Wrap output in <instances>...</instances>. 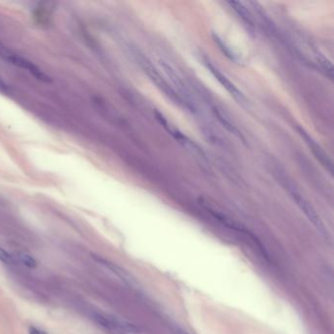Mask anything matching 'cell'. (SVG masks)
<instances>
[{"label":"cell","mask_w":334,"mask_h":334,"mask_svg":"<svg viewBox=\"0 0 334 334\" xmlns=\"http://www.w3.org/2000/svg\"><path fill=\"white\" fill-rule=\"evenodd\" d=\"M158 122L165 128V130L175 138L177 141H178L193 157L195 158L197 162L200 164V166L203 167V169L209 170V160L207 158V155L205 152L197 145L194 141H192L189 138H187L185 135H183L180 131H178L175 126H173L169 121L165 118L160 112L155 111L154 112Z\"/></svg>","instance_id":"6da1fadb"},{"label":"cell","mask_w":334,"mask_h":334,"mask_svg":"<svg viewBox=\"0 0 334 334\" xmlns=\"http://www.w3.org/2000/svg\"><path fill=\"white\" fill-rule=\"evenodd\" d=\"M136 57L138 59V64L140 65V67L144 71V73L157 85L158 88L161 91H163L169 98L171 99L173 102H175L178 106H181L183 108H186V109H189L190 111H192L190 109V107L184 102V100L178 95L177 91L165 79L162 78V76L158 73L157 70L151 64V62L149 60L147 59L146 57H144L142 54H139V53L136 55Z\"/></svg>","instance_id":"7a4b0ae2"},{"label":"cell","mask_w":334,"mask_h":334,"mask_svg":"<svg viewBox=\"0 0 334 334\" xmlns=\"http://www.w3.org/2000/svg\"><path fill=\"white\" fill-rule=\"evenodd\" d=\"M0 57L3 60H5L7 63H10L16 67H19L23 70H26L32 76H34L36 79H39L40 81H43V82L51 81V78L48 75H46L35 63L23 57L22 55L16 53L15 51L9 49L7 46H5L2 43H0Z\"/></svg>","instance_id":"3957f363"},{"label":"cell","mask_w":334,"mask_h":334,"mask_svg":"<svg viewBox=\"0 0 334 334\" xmlns=\"http://www.w3.org/2000/svg\"><path fill=\"white\" fill-rule=\"evenodd\" d=\"M93 319L101 327L110 331L112 330L129 334H138L140 331L136 324L114 315L96 313L93 314Z\"/></svg>","instance_id":"277c9868"},{"label":"cell","mask_w":334,"mask_h":334,"mask_svg":"<svg viewBox=\"0 0 334 334\" xmlns=\"http://www.w3.org/2000/svg\"><path fill=\"white\" fill-rule=\"evenodd\" d=\"M291 196L293 198L295 203L297 204V206L300 208V210L306 215V216L309 218V220L313 224L314 228L318 231V233L322 236H324L325 238H328V233L327 230L324 226V224L322 222L321 218L317 215V213L315 212L314 207L304 198L301 194H299L298 192H296L295 190L291 191Z\"/></svg>","instance_id":"5b68a950"},{"label":"cell","mask_w":334,"mask_h":334,"mask_svg":"<svg viewBox=\"0 0 334 334\" xmlns=\"http://www.w3.org/2000/svg\"><path fill=\"white\" fill-rule=\"evenodd\" d=\"M205 208H206V210L208 211V213H210V214L212 215V216L215 217L216 220H217L218 222H220L222 226H225L226 228H228V229H230V230H233V231H235V232H237V233H239V234H242V235H244V236H248V238H250L252 241L255 242L256 246H258L259 249H261L262 251H263V250L265 251V249H263V246H262L261 242H260V241L256 238V236H254L250 231H248L245 227L241 226L239 222H237L236 220H234L233 218H231V217L226 216L225 214H222V213L216 211L215 209H212V208L209 207V206H205Z\"/></svg>","instance_id":"8992f818"},{"label":"cell","mask_w":334,"mask_h":334,"mask_svg":"<svg viewBox=\"0 0 334 334\" xmlns=\"http://www.w3.org/2000/svg\"><path fill=\"white\" fill-rule=\"evenodd\" d=\"M205 65L208 68V70L214 75V77L217 79V81L229 91V93L234 97V98L237 100L239 103H243L245 101V97L242 94V92L236 87V85L228 79L217 68L216 66L210 62L209 60H205Z\"/></svg>","instance_id":"52a82bcc"},{"label":"cell","mask_w":334,"mask_h":334,"mask_svg":"<svg viewBox=\"0 0 334 334\" xmlns=\"http://www.w3.org/2000/svg\"><path fill=\"white\" fill-rule=\"evenodd\" d=\"M297 130L299 132V135L305 140V142L307 143V145L309 146V148L312 150L314 157L316 158L320 162V164L326 170H328L329 173H332V163H331V160L327 156V154L323 151V149L302 128L298 127Z\"/></svg>","instance_id":"ba28073f"},{"label":"cell","mask_w":334,"mask_h":334,"mask_svg":"<svg viewBox=\"0 0 334 334\" xmlns=\"http://www.w3.org/2000/svg\"><path fill=\"white\" fill-rule=\"evenodd\" d=\"M159 64L163 68V70L166 73V75L168 76V78L171 79L172 82L177 86V90H178V92H177L178 95L184 100V96H186V94H187V88L185 87V84H184L183 80L180 79V77L177 75V72L174 70V68L167 61L161 59L159 61ZM184 102L186 103L185 100H184ZM187 105L190 107L191 110H194V108L192 106H190L189 104H187Z\"/></svg>","instance_id":"9c48e42d"},{"label":"cell","mask_w":334,"mask_h":334,"mask_svg":"<svg viewBox=\"0 0 334 334\" xmlns=\"http://www.w3.org/2000/svg\"><path fill=\"white\" fill-rule=\"evenodd\" d=\"M228 4L232 7V9L236 12V14L244 21L247 25H249L250 27H254L255 23H254V17L252 15V13L249 11V9L245 6V4L243 2H237V1H230L228 2Z\"/></svg>","instance_id":"30bf717a"},{"label":"cell","mask_w":334,"mask_h":334,"mask_svg":"<svg viewBox=\"0 0 334 334\" xmlns=\"http://www.w3.org/2000/svg\"><path fill=\"white\" fill-rule=\"evenodd\" d=\"M213 112H214L216 118L218 120V122L222 125V127L227 129V131H229L231 134L235 135L236 138H238L240 140H242V142H245V138L242 136V134L240 133V131L236 128L234 124H232V122L229 119L227 118L218 109L214 108Z\"/></svg>","instance_id":"8fae6325"},{"label":"cell","mask_w":334,"mask_h":334,"mask_svg":"<svg viewBox=\"0 0 334 334\" xmlns=\"http://www.w3.org/2000/svg\"><path fill=\"white\" fill-rule=\"evenodd\" d=\"M94 260H96L98 262L99 264H101L102 266L108 268L109 270H111L114 274L116 275H118L119 277H121V279L125 280L126 282H132V278L130 277V275H128L126 272H124L121 268H119L118 266L106 261V260H103V259H100V258H97V257H94Z\"/></svg>","instance_id":"7c38bea8"},{"label":"cell","mask_w":334,"mask_h":334,"mask_svg":"<svg viewBox=\"0 0 334 334\" xmlns=\"http://www.w3.org/2000/svg\"><path fill=\"white\" fill-rule=\"evenodd\" d=\"M213 38H214V40H215V41H216V44L219 46V48H220V50L226 54V56L227 57H229L230 59L231 60H234V61H236V55H235V53L224 43V41L222 40H220L217 36H216V35H213Z\"/></svg>","instance_id":"4fadbf2b"},{"label":"cell","mask_w":334,"mask_h":334,"mask_svg":"<svg viewBox=\"0 0 334 334\" xmlns=\"http://www.w3.org/2000/svg\"><path fill=\"white\" fill-rule=\"evenodd\" d=\"M19 258H20V261L24 264L26 265L28 268H31V269H34L37 267V261L30 255L28 253H24L22 252L19 254Z\"/></svg>","instance_id":"5bb4252c"},{"label":"cell","mask_w":334,"mask_h":334,"mask_svg":"<svg viewBox=\"0 0 334 334\" xmlns=\"http://www.w3.org/2000/svg\"><path fill=\"white\" fill-rule=\"evenodd\" d=\"M0 261L5 264H14V259L5 249L0 247Z\"/></svg>","instance_id":"9a60e30c"},{"label":"cell","mask_w":334,"mask_h":334,"mask_svg":"<svg viewBox=\"0 0 334 334\" xmlns=\"http://www.w3.org/2000/svg\"><path fill=\"white\" fill-rule=\"evenodd\" d=\"M0 92L4 94H9L10 93V87L9 85L4 81V79L0 77Z\"/></svg>","instance_id":"2e32d148"},{"label":"cell","mask_w":334,"mask_h":334,"mask_svg":"<svg viewBox=\"0 0 334 334\" xmlns=\"http://www.w3.org/2000/svg\"><path fill=\"white\" fill-rule=\"evenodd\" d=\"M30 334H47L43 330H40L39 328H36L34 326L30 327Z\"/></svg>","instance_id":"e0dca14e"},{"label":"cell","mask_w":334,"mask_h":334,"mask_svg":"<svg viewBox=\"0 0 334 334\" xmlns=\"http://www.w3.org/2000/svg\"><path fill=\"white\" fill-rule=\"evenodd\" d=\"M175 334H189L188 332H186V331H184L183 329H181V328H176L175 329Z\"/></svg>","instance_id":"ac0fdd59"}]
</instances>
